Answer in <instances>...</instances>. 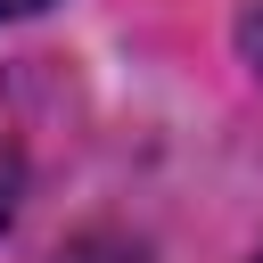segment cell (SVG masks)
I'll return each mask as SVG.
<instances>
[{
	"label": "cell",
	"instance_id": "cell-2",
	"mask_svg": "<svg viewBox=\"0 0 263 263\" xmlns=\"http://www.w3.org/2000/svg\"><path fill=\"white\" fill-rule=\"evenodd\" d=\"M33 8H49V0H0V16H33Z\"/></svg>",
	"mask_w": 263,
	"mask_h": 263
},
{
	"label": "cell",
	"instance_id": "cell-1",
	"mask_svg": "<svg viewBox=\"0 0 263 263\" xmlns=\"http://www.w3.org/2000/svg\"><path fill=\"white\" fill-rule=\"evenodd\" d=\"M8 214H16V156L0 148V230H8Z\"/></svg>",
	"mask_w": 263,
	"mask_h": 263
}]
</instances>
